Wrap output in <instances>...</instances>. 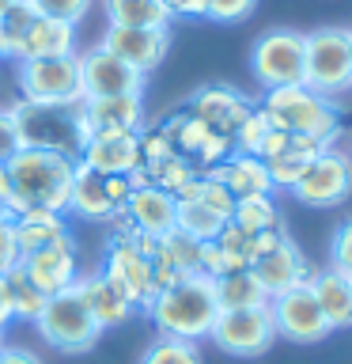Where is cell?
Listing matches in <instances>:
<instances>
[{"mask_svg": "<svg viewBox=\"0 0 352 364\" xmlns=\"http://www.w3.org/2000/svg\"><path fill=\"white\" fill-rule=\"evenodd\" d=\"M345 277H348V281H352V273H345Z\"/></svg>", "mask_w": 352, "mask_h": 364, "instance_id": "obj_58", "label": "cell"}, {"mask_svg": "<svg viewBox=\"0 0 352 364\" xmlns=\"http://www.w3.org/2000/svg\"><path fill=\"white\" fill-rule=\"evenodd\" d=\"M175 156V144H170V136L159 129H141V159L144 164H159V159Z\"/></svg>", "mask_w": 352, "mask_h": 364, "instance_id": "obj_43", "label": "cell"}, {"mask_svg": "<svg viewBox=\"0 0 352 364\" xmlns=\"http://www.w3.org/2000/svg\"><path fill=\"white\" fill-rule=\"evenodd\" d=\"M284 239H288V228L284 224H277V228H265V232H254L250 235V243H246V262L254 266L258 258H265L269 250H277Z\"/></svg>", "mask_w": 352, "mask_h": 364, "instance_id": "obj_42", "label": "cell"}, {"mask_svg": "<svg viewBox=\"0 0 352 364\" xmlns=\"http://www.w3.org/2000/svg\"><path fill=\"white\" fill-rule=\"evenodd\" d=\"M8 216H11L8 213V201H0V220H8Z\"/></svg>", "mask_w": 352, "mask_h": 364, "instance_id": "obj_53", "label": "cell"}, {"mask_svg": "<svg viewBox=\"0 0 352 364\" xmlns=\"http://www.w3.org/2000/svg\"><path fill=\"white\" fill-rule=\"evenodd\" d=\"M348 159H352V144H348Z\"/></svg>", "mask_w": 352, "mask_h": 364, "instance_id": "obj_57", "label": "cell"}, {"mask_svg": "<svg viewBox=\"0 0 352 364\" xmlns=\"http://www.w3.org/2000/svg\"><path fill=\"white\" fill-rule=\"evenodd\" d=\"M16 4H19V0H0V19H4V16H8V11L16 8Z\"/></svg>", "mask_w": 352, "mask_h": 364, "instance_id": "obj_51", "label": "cell"}, {"mask_svg": "<svg viewBox=\"0 0 352 364\" xmlns=\"http://www.w3.org/2000/svg\"><path fill=\"white\" fill-rule=\"evenodd\" d=\"M16 125L19 148H42V152H61L79 159V148L87 144V125L79 102H31L19 99L8 107Z\"/></svg>", "mask_w": 352, "mask_h": 364, "instance_id": "obj_3", "label": "cell"}, {"mask_svg": "<svg viewBox=\"0 0 352 364\" xmlns=\"http://www.w3.org/2000/svg\"><path fill=\"white\" fill-rule=\"evenodd\" d=\"M99 46L148 76L163 65V57L170 50V27H106Z\"/></svg>", "mask_w": 352, "mask_h": 364, "instance_id": "obj_14", "label": "cell"}, {"mask_svg": "<svg viewBox=\"0 0 352 364\" xmlns=\"http://www.w3.org/2000/svg\"><path fill=\"white\" fill-rule=\"evenodd\" d=\"M348 42H352V27H348Z\"/></svg>", "mask_w": 352, "mask_h": 364, "instance_id": "obj_56", "label": "cell"}, {"mask_svg": "<svg viewBox=\"0 0 352 364\" xmlns=\"http://www.w3.org/2000/svg\"><path fill=\"white\" fill-rule=\"evenodd\" d=\"M329 269L337 273H352V216L341 220L329 235Z\"/></svg>", "mask_w": 352, "mask_h": 364, "instance_id": "obj_40", "label": "cell"}, {"mask_svg": "<svg viewBox=\"0 0 352 364\" xmlns=\"http://www.w3.org/2000/svg\"><path fill=\"white\" fill-rule=\"evenodd\" d=\"M220 315L216 304V284L204 273H189L178 284H170L152 300L148 318L163 338H182V341H204L212 334V323Z\"/></svg>", "mask_w": 352, "mask_h": 364, "instance_id": "obj_2", "label": "cell"}, {"mask_svg": "<svg viewBox=\"0 0 352 364\" xmlns=\"http://www.w3.org/2000/svg\"><path fill=\"white\" fill-rule=\"evenodd\" d=\"M159 129H163V133L170 136V144H175V152H178V156H186V159H193V156H197V152H201V144L209 141V133H212L209 125H204L201 118H193V114H189L186 107L170 114V118H167L163 125H159Z\"/></svg>", "mask_w": 352, "mask_h": 364, "instance_id": "obj_31", "label": "cell"}, {"mask_svg": "<svg viewBox=\"0 0 352 364\" xmlns=\"http://www.w3.org/2000/svg\"><path fill=\"white\" fill-rule=\"evenodd\" d=\"M125 178H129V186H133V190H144V186H152V175H148V167H144V164H141V167H133Z\"/></svg>", "mask_w": 352, "mask_h": 364, "instance_id": "obj_49", "label": "cell"}, {"mask_svg": "<svg viewBox=\"0 0 352 364\" xmlns=\"http://www.w3.org/2000/svg\"><path fill=\"white\" fill-rule=\"evenodd\" d=\"M209 341H216V349H224L227 357L250 360L273 349L277 341V326H273L269 304L265 307H238V311H220L212 323Z\"/></svg>", "mask_w": 352, "mask_h": 364, "instance_id": "obj_10", "label": "cell"}, {"mask_svg": "<svg viewBox=\"0 0 352 364\" xmlns=\"http://www.w3.org/2000/svg\"><path fill=\"white\" fill-rule=\"evenodd\" d=\"M19 269L27 273L31 284L42 296L72 289L76 277H79V273H76V239H72V232L61 235L50 247H38V250H31V255H23L19 258Z\"/></svg>", "mask_w": 352, "mask_h": 364, "instance_id": "obj_15", "label": "cell"}, {"mask_svg": "<svg viewBox=\"0 0 352 364\" xmlns=\"http://www.w3.org/2000/svg\"><path fill=\"white\" fill-rule=\"evenodd\" d=\"M19 99L31 102H84L79 53L65 57H27L16 68Z\"/></svg>", "mask_w": 352, "mask_h": 364, "instance_id": "obj_8", "label": "cell"}, {"mask_svg": "<svg viewBox=\"0 0 352 364\" xmlns=\"http://www.w3.org/2000/svg\"><path fill=\"white\" fill-rule=\"evenodd\" d=\"M141 364H204L197 341H182V338H163L148 341V349L141 353Z\"/></svg>", "mask_w": 352, "mask_h": 364, "instance_id": "obj_35", "label": "cell"}, {"mask_svg": "<svg viewBox=\"0 0 352 364\" xmlns=\"http://www.w3.org/2000/svg\"><path fill=\"white\" fill-rule=\"evenodd\" d=\"M258 273V281L265 284V292H269V300L273 296H280V292H288L295 289V284H303V281H311V262H307V255L299 247H295V239L288 235L277 250H269L265 258H258L254 266H250Z\"/></svg>", "mask_w": 352, "mask_h": 364, "instance_id": "obj_19", "label": "cell"}, {"mask_svg": "<svg viewBox=\"0 0 352 364\" xmlns=\"http://www.w3.org/2000/svg\"><path fill=\"white\" fill-rule=\"evenodd\" d=\"M175 213H178V198L167 190H159V186L133 190L129 205H125V216H129L144 235H155V239L175 232Z\"/></svg>", "mask_w": 352, "mask_h": 364, "instance_id": "obj_20", "label": "cell"}, {"mask_svg": "<svg viewBox=\"0 0 352 364\" xmlns=\"http://www.w3.org/2000/svg\"><path fill=\"white\" fill-rule=\"evenodd\" d=\"M299 205H307V209H334V205L348 201L352 193V159L345 148L329 144L322 148L311 167L303 171V178L295 182V186L288 190Z\"/></svg>", "mask_w": 352, "mask_h": 364, "instance_id": "obj_9", "label": "cell"}, {"mask_svg": "<svg viewBox=\"0 0 352 364\" xmlns=\"http://www.w3.org/2000/svg\"><path fill=\"white\" fill-rule=\"evenodd\" d=\"M106 198H110V205H114V216L125 213V205H129V198H133L129 178H125V175H106Z\"/></svg>", "mask_w": 352, "mask_h": 364, "instance_id": "obj_45", "label": "cell"}, {"mask_svg": "<svg viewBox=\"0 0 352 364\" xmlns=\"http://www.w3.org/2000/svg\"><path fill=\"white\" fill-rule=\"evenodd\" d=\"M204 175H212L216 182H224L235 198H250V193H277V190H273V182H269L265 159L246 156V152H231L224 164L209 167Z\"/></svg>", "mask_w": 352, "mask_h": 364, "instance_id": "obj_24", "label": "cell"}, {"mask_svg": "<svg viewBox=\"0 0 352 364\" xmlns=\"http://www.w3.org/2000/svg\"><path fill=\"white\" fill-rule=\"evenodd\" d=\"M19 239H16V220H0V273L16 269L19 266Z\"/></svg>", "mask_w": 352, "mask_h": 364, "instance_id": "obj_44", "label": "cell"}, {"mask_svg": "<svg viewBox=\"0 0 352 364\" xmlns=\"http://www.w3.org/2000/svg\"><path fill=\"white\" fill-rule=\"evenodd\" d=\"M269 315H273V326H277V338L295 341V346H314V341H326L329 334H334V326L326 323L322 307H318V300H314L311 281L273 296Z\"/></svg>", "mask_w": 352, "mask_h": 364, "instance_id": "obj_11", "label": "cell"}, {"mask_svg": "<svg viewBox=\"0 0 352 364\" xmlns=\"http://www.w3.org/2000/svg\"><path fill=\"white\" fill-rule=\"evenodd\" d=\"M8 326H11V315L0 307V341H4V330H8Z\"/></svg>", "mask_w": 352, "mask_h": 364, "instance_id": "obj_50", "label": "cell"}, {"mask_svg": "<svg viewBox=\"0 0 352 364\" xmlns=\"http://www.w3.org/2000/svg\"><path fill=\"white\" fill-rule=\"evenodd\" d=\"M79 164H87L99 175H129L141 167V133H91L79 148Z\"/></svg>", "mask_w": 352, "mask_h": 364, "instance_id": "obj_17", "label": "cell"}, {"mask_svg": "<svg viewBox=\"0 0 352 364\" xmlns=\"http://www.w3.org/2000/svg\"><path fill=\"white\" fill-rule=\"evenodd\" d=\"M265 110V118L273 129L284 133H299V136H314L318 144H334L341 133V114L334 107V99L318 95L307 84H288V87H273L265 91V99L258 102Z\"/></svg>", "mask_w": 352, "mask_h": 364, "instance_id": "obj_4", "label": "cell"}, {"mask_svg": "<svg viewBox=\"0 0 352 364\" xmlns=\"http://www.w3.org/2000/svg\"><path fill=\"white\" fill-rule=\"evenodd\" d=\"M0 61H8V38H4V27H0Z\"/></svg>", "mask_w": 352, "mask_h": 364, "instance_id": "obj_52", "label": "cell"}, {"mask_svg": "<svg viewBox=\"0 0 352 364\" xmlns=\"http://www.w3.org/2000/svg\"><path fill=\"white\" fill-rule=\"evenodd\" d=\"M0 357H4V341H0Z\"/></svg>", "mask_w": 352, "mask_h": 364, "instance_id": "obj_55", "label": "cell"}, {"mask_svg": "<svg viewBox=\"0 0 352 364\" xmlns=\"http://www.w3.org/2000/svg\"><path fill=\"white\" fill-rule=\"evenodd\" d=\"M303 84L326 99H341L352 91V42L348 27H318L307 34Z\"/></svg>", "mask_w": 352, "mask_h": 364, "instance_id": "obj_6", "label": "cell"}, {"mask_svg": "<svg viewBox=\"0 0 352 364\" xmlns=\"http://www.w3.org/2000/svg\"><path fill=\"white\" fill-rule=\"evenodd\" d=\"M170 19H204L209 11V0H163Z\"/></svg>", "mask_w": 352, "mask_h": 364, "instance_id": "obj_46", "label": "cell"}, {"mask_svg": "<svg viewBox=\"0 0 352 364\" xmlns=\"http://www.w3.org/2000/svg\"><path fill=\"white\" fill-rule=\"evenodd\" d=\"M303 61H307V34L292 27H273L258 34L250 46V73L265 91L303 84Z\"/></svg>", "mask_w": 352, "mask_h": 364, "instance_id": "obj_7", "label": "cell"}, {"mask_svg": "<svg viewBox=\"0 0 352 364\" xmlns=\"http://www.w3.org/2000/svg\"><path fill=\"white\" fill-rule=\"evenodd\" d=\"M155 255H163L178 273H201V243H197V239H189L186 232H178V228L159 239Z\"/></svg>", "mask_w": 352, "mask_h": 364, "instance_id": "obj_36", "label": "cell"}, {"mask_svg": "<svg viewBox=\"0 0 352 364\" xmlns=\"http://www.w3.org/2000/svg\"><path fill=\"white\" fill-rule=\"evenodd\" d=\"M34 16H38V11H34L27 0H19V4L11 8L4 19H0V27H4V38H8V57L19 53V42H23V34H27V27H31Z\"/></svg>", "mask_w": 352, "mask_h": 364, "instance_id": "obj_39", "label": "cell"}, {"mask_svg": "<svg viewBox=\"0 0 352 364\" xmlns=\"http://www.w3.org/2000/svg\"><path fill=\"white\" fill-rule=\"evenodd\" d=\"M224 216L212 213L209 205L201 201H178V213H175V228L178 232H186L189 239H197V243H209V239H216L224 232Z\"/></svg>", "mask_w": 352, "mask_h": 364, "instance_id": "obj_33", "label": "cell"}, {"mask_svg": "<svg viewBox=\"0 0 352 364\" xmlns=\"http://www.w3.org/2000/svg\"><path fill=\"white\" fill-rule=\"evenodd\" d=\"M84 125L91 133H141L144 129V95H110V99H84Z\"/></svg>", "mask_w": 352, "mask_h": 364, "instance_id": "obj_18", "label": "cell"}, {"mask_svg": "<svg viewBox=\"0 0 352 364\" xmlns=\"http://www.w3.org/2000/svg\"><path fill=\"white\" fill-rule=\"evenodd\" d=\"M148 167V175H152V186H159V190H167V193H178L189 186L193 178L201 175L197 167H193V159H186V156H167V159H159V164H144Z\"/></svg>", "mask_w": 352, "mask_h": 364, "instance_id": "obj_34", "label": "cell"}, {"mask_svg": "<svg viewBox=\"0 0 352 364\" xmlns=\"http://www.w3.org/2000/svg\"><path fill=\"white\" fill-rule=\"evenodd\" d=\"M254 107L258 102L246 99L243 91L231 87V84H204V87L193 91L189 102H186V110L193 118H201L212 133H224V136H235V129L243 125V118Z\"/></svg>", "mask_w": 352, "mask_h": 364, "instance_id": "obj_16", "label": "cell"}, {"mask_svg": "<svg viewBox=\"0 0 352 364\" xmlns=\"http://www.w3.org/2000/svg\"><path fill=\"white\" fill-rule=\"evenodd\" d=\"M102 277L129 300L136 311H148L152 300L159 296L152 281V258L141 255L133 243H106V262H102Z\"/></svg>", "mask_w": 352, "mask_h": 364, "instance_id": "obj_12", "label": "cell"}, {"mask_svg": "<svg viewBox=\"0 0 352 364\" xmlns=\"http://www.w3.org/2000/svg\"><path fill=\"white\" fill-rule=\"evenodd\" d=\"M0 307H4V273H0Z\"/></svg>", "mask_w": 352, "mask_h": 364, "instance_id": "obj_54", "label": "cell"}, {"mask_svg": "<svg viewBox=\"0 0 352 364\" xmlns=\"http://www.w3.org/2000/svg\"><path fill=\"white\" fill-rule=\"evenodd\" d=\"M65 53H76V27L65 19L34 16L19 42L16 61H27V57H65Z\"/></svg>", "mask_w": 352, "mask_h": 364, "instance_id": "obj_22", "label": "cell"}, {"mask_svg": "<svg viewBox=\"0 0 352 364\" xmlns=\"http://www.w3.org/2000/svg\"><path fill=\"white\" fill-rule=\"evenodd\" d=\"M216 304L220 311H238V307H265L269 304V292L265 284L258 281L254 269H235V273H224L216 277Z\"/></svg>", "mask_w": 352, "mask_h": 364, "instance_id": "obj_28", "label": "cell"}, {"mask_svg": "<svg viewBox=\"0 0 352 364\" xmlns=\"http://www.w3.org/2000/svg\"><path fill=\"white\" fill-rule=\"evenodd\" d=\"M254 8H258V0H209L204 19H212V23H243Z\"/></svg>", "mask_w": 352, "mask_h": 364, "instance_id": "obj_41", "label": "cell"}, {"mask_svg": "<svg viewBox=\"0 0 352 364\" xmlns=\"http://www.w3.org/2000/svg\"><path fill=\"white\" fill-rule=\"evenodd\" d=\"M45 307V296L31 284V277L19 266L4 273V311L11 315V323H34Z\"/></svg>", "mask_w": 352, "mask_h": 364, "instance_id": "obj_30", "label": "cell"}, {"mask_svg": "<svg viewBox=\"0 0 352 364\" xmlns=\"http://www.w3.org/2000/svg\"><path fill=\"white\" fill-rule=\"evenodd\" d=\"M79 80H84V99H110V95H144L148 76L136 73L114 57L110 50H84L79 53Z\"/></svg>", "mask_w": 352, "mask_h": 364, "instance_id": "obj_13", "label": "cell"}, {"mask_svg": "<svg viewBox=\"0 0 352 364\" xmlns=\"http://www.w3.org/2000/svg\"><path fill=\"white\" fill-rule=\"evenodd\" d=\"M311 289H314V300L322 307L326 323L334 330H352V281L337 269H318L311 273Z\"/></svg>", "mask_w": 352, "mask_h": 364, "instance_id": "obj_25", "label": "cell"}, {"mask_svg": "<svg viewBox=\"0 0 352 364\" xmlns=\"http://www.w3.org/2000/svg\"><path fill=\"white\" fill-rule=\"evenodd\" d=\"M110 27H170L163 0H102Z\"/></svg>", "mask_w": 352, "mask_h": 364, "instance_id": "obj_29", "label": "cell"}, {"mask_svg": "<svg viewBox=\"0 0 352 364\" xmlns=\"http://www.w3.org/2000/svg\"><path fill=\"white\" fill-rule=\"evenodd\" d=\"M34 326H38L42 341H50L57 353H87V349H95V341L102 338L95 315L87 311L84 296H79V284L45 296V307H42V315L34 318Z\"/></svg>", "mask_w": 352, "mask_h": 364, "instance_id": "obj_5", "label": "cell"}, {"mask_svg": "<svg viewBox=\"0 0 352 364\" xmlns=\"http://www.w3.org/2000/svg\"><path fill=\"white\" fill-rule=\"evenodd\" d=\"M326 144H318L314 136H299L292 133L288 144H284V152H277L273 159H265V171H269V182L273 190H292L295 182L303 178V171L311 167V159L322 152Z\"/></svg>", "mask_w": 352, "mask_h": 364, "instance_id": "obj_26", "label": "cell"}, {"mask_svg": "<svg viewBox=\"0 0 352 364\" xmlns=\"http://www.w3.org/2000/svg\"><path fill=\"white\" fill-rule=\"evenodd\" d=\"M16 220V239H19V255H31L38 247H50L57 243L61 235H68V224H65V213H50V209H27Z\"/></svg>", "mask_w": 352, "mask_h": 364, "instance_id": "obj_27", "label": "cell"}, {"mask_svg": "<svg viewBox=\"0 0 352 364\" xmlns=\"http://www.w3.org/2000/svg\"><path fill=\"white\" fill-rule=\"evenodd\" d=\"M8 171V213L19 216L27 209L68 213V193H72L76 159L61 152H42V148H19L4 159Z\"/></svg>", "mask_w": 352, "mask_h": 364, "instance_id": "obj_1", "label": "cell"}, {"mask_svg": "<svg viewBox=\"0 0 352 364\" xmlns=\"http://www.w3.org/2000/svg\"><path fill=\"white\" fill-rule=\"evenodd\" d=\"M269 118H265V110L261 107H254L243 118V125L235 129V136H231V144H235V152H246V156H258V148H261V141L269 136Z\"/></svg>", "mask_w": 352, "mask_h": 364, "instance_id": "obj_37", "label": "cell"}, {"mask_svg": "<svg viewBox=\"0 0 352 364\" xmlns=\"http://www.w3.org/2000/svg\"><path fill=\"white\" fill-rule=\"evenodd\" d=\"M68 213L79 216V220H91V224H102L114 216V205L106 198V175L91 171L87 164L76 159V171H72V193H68Z\"/></svg>", "mask_w": 352, "mask_h": 364, "instance_id": "obj_23", "label": "cell"}, {"mask_svg": "<svg viewBox=\"0 0 352 364\" xmlns=\"http://www.w3.org/2000/svg\"><path fill=\"white\" fill-rule=\"evenodd\" d=\"M11 152H19V141H16V125H11V114L0 110V164L11 159Z\"/></svg>", "mask_w": 352, "mask_h": 364, "instance_id": "obj_47", "label": "cell"}, {"mask_svg": "<svg viewBox=\"0 0 352 364\" xmlns=\"http://www.w3.org/2000/svg\"><path fill=\"white\" fill-rule=\"evenodd\" d=\"M231 224H238L246 235H254V232L277 228L284 220H280V209H277V201H273V193H250V198H235Z\"/></svg>", "mask_w": 352, "mask_h": 364, "instance_id": "obj_32", "label": "cell"}, {"mask_svg": "<svg viewBox=\"0 0 352 364\" xmlns=\"http://www.w3.org/2000/svg\"><path fill=\"white\" fill-rule=\"evenodd\" d=\"M79 296H84V304H87V311L95 315V323L99 330H114V326H121V323H129L136 307L125 300V296L114 289V284L102 277V269L99 273H87V277H79Z\"/></svg>", "mask_w": 352, "mask_h": 364, "instance_id": "obj_21", "label": "cell"}, {"mask_svg": "<svg viewBox=\"0 0 352 364\" xmlns=\"http://www.w3.org/2000/svg\"><path fill=\"white\" fill-rule=\"evenodd\" d=\"M27 4L38 11V16H50V19H65V23H76L87 19V11L95 0H27Z\"/></svg>", "mask_w": 352, "mask_h": 364, "instance_id": "obj_38", "label": "cell"}, {"mask_svg": "<svg viewBox=\"0 0 352 364\" xmlns=\"http://www.w3.org/2000/svg\"><path fill=\"white\" fill-rule=\"evenodd\" d=\"M0 364H42V357H38V353H31V349H23V346H4Z\"/></svg>", "mask_w": 352, "mask_h": 364, "instance_id": "obj_48", "label": "cell"}]
</instances>
